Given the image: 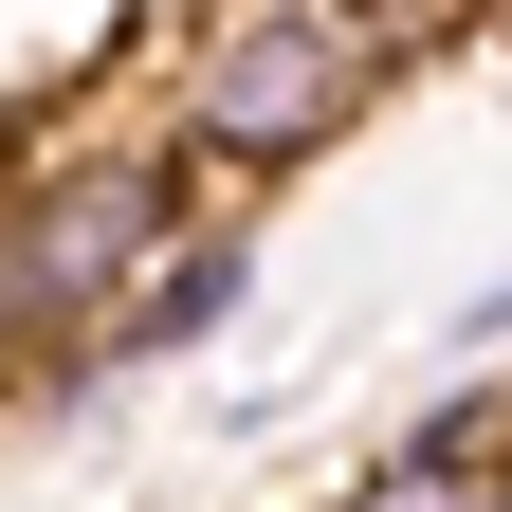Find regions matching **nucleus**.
<instances>
[{"instance_id": "1", "label": "nucleus", "mask_w": 512, "mask_h": 512, "mask_svg": "<svg viewBox=\"0 0 512 512\" xmlns=\"http://www.w3.org/2000/svg\"><path fill=\"white\" fill-rule=\"evenodd\" d=\"M384 92H403L384 0H183L165 19V147L202 165V202H256V183L330 165Z\"/></svg>"}, {"instance_id": "2", "label": "nucleus", "mask_w": 512, "mask_h": 512, "mask_svg": "<svg viewBox=\"0 0 512 512\" xmlns=\"http://www.w3.org/2000/svg\"><path fill=\"white\" fill-rule=\"evenodd\" d=\"M183 202H202V165L165 147V110L110 128V147H19V165H0V256H19V293H37V330H55V384L92 366L110 293L165 256Z\"/></svg>"}, {"instance_id": "3", "label": "nucleus", "mask_w": 512, "mask_h": 512, "mask_svg": "<svg viewBox=\"0 0 512 512\" xmlns=\"http://www.w3.org/2000/svg\"><path fill=\"white\" fill-rule=\"evenodd\" d=\"M238 293H256V202H183L165 220V256L110 293V330H92V366L74 384H128V366H183L202 330H238Z\"/></svg>"}, {"instance_id": "4", "label": "nucleus", "mask_w": 512, "mask_h": 512, "mask_svg": "<svg viewBox=\"0 0 512 512\" xmlns=\"http://www.w3.org/2000/svg\"><path fill=\"white\" fill-rule=\"evenodd\" d=\"M494 476H512V403H439L348 512H494Z\"/></svg>"}, {"instance_id": "5", "label": "nucleus", "mask_w": 512, "mask_h": 512, "mask_svg": "<svg viewBox=\"0 0 512 512\" xmlns=\"http://www.w3.org/2000/svg\"><path fill=\"white\" fill-rule=\"evenodd\" d=\"M494 512H512V476H494Z\"/></svg>"}]
</instances>
